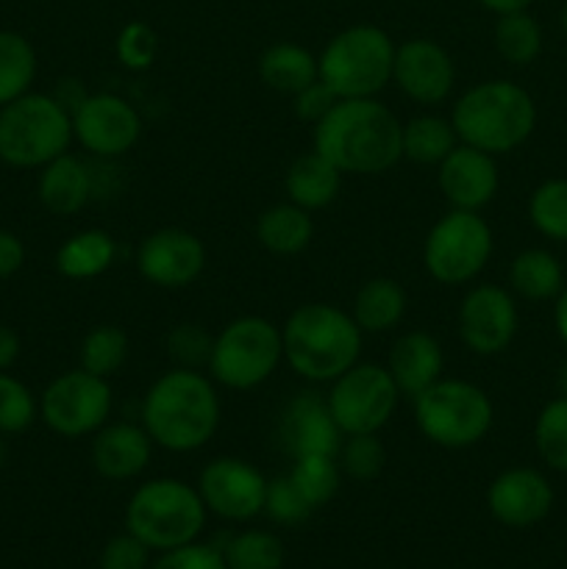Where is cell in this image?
<instances>
[{
    "label": "cell",
    "mask_w": 567,
    "mask_h": 569,
    "mask_svg": "<svg viewBox=\"0 0 567 569\" xmlns=\"http://www.w3.org/2000/svg\"><path fill=\"white\" fill-rule=\"evenodd\" d=\"M400 128L381 100L342 98L315 126V150L342 176H381L404 159Z\"/></svg>",
    "instance_id": "6da1fadb"
},
{
    "label": "cell",
    "mask_w": 567,
    "mask_h": 569,
    "mask_svg": "<svg viewBox=\"0 0 567 569\" xmlns=\"http://www.w3.org/2000/svg\"><path fill=\"white\" fill-rule=\"evenodd\" d=\"M139 422L156 448L170 453H195L215 439L220 428V395L203 370L161 372L145 392Z\"/></svg>",
    "instance_id": "7a4b0ae2"
},
{
    "label": "cell",
    "mask_w": 567,
    "mask_h": 569,
    "mask_svg": "<svg viewBox=\"0 0 567 569\" xmlns=\"http://www.w3.org/2000/svg\"><path fill=\"white\" fill-rule=\"evenodd\" d=\"M284 361L309 383H331L359 361L365 333L354 315L334 303H304L281 326Z\"/></svg>",
    "instance_id": "3957f363"
},
{
    "label": "cell",
    "mask_w": 567,
    "mask_h": 569,
    "mask_svg": "<svg viewBox=\"0 0 567 569\" xmlns=\"http://www.w3.org/2000/svg\"><path fill=\"white\" fill-rule=\"evenodd\" d=\"M450 122L461 144L498 159L531 137L537 128V103L520 83L493 78L465 89L456 98Z\"/></svg>",
    "instance_id": "277c9868"
},
{
    "label": "cell",
    "mask_w": 567,
    "mask_h": 569,
    "mask_svg": "<svg viewBox=\"0 0 567 569\" xmlns=\"http://www.w3.org/2000/svg\"><path fill=\"white\" fill-rule=\"evenodd\" d=\"M203 498L181 478H150L139 483L126 506V531L153 553L195 542L206 528Z\"/></svg>",
    "instance_id": "5b68a950"
},
{
    "label": "cell",
    "mask_w": 567,
    "mask_h": 569,
    "mask_svg": "<svg viewBox=\"0 0 567 569\" xmlns=\"http://www.w3.org/2000/svg\"><path fill=\"white\" fill-rule=\"evenodd\" d=\"M72 117L53 94L26 92L0 109V161L39 170L70 150Z\"/></svg>",
    "instance_id": "8992f818"
},
{
    "label": "cell",
    "mask_w": 567,
    "mask_h": 569,
    "mask_svg": "<svg viewBox=\"0 0 567 569\" xmlns=\"http://www.w3.org/2000/svg\"><path fill=\"white\" fill-rule=\"evenodd\" d=\"M395 42L378 26H350L328 39L317 56L320 81L342 98H376L392 83Z\"/></svg>",
    "instance_id": "52a82bcc"
},
{
    "label": "cell",
    "mask_w": 567,
    "mask_h": 569,
    "mask_svg": "<svg viewBox=\"0 0 567 569\" xmlns=\"http://www.w3.org/2000/svg\"><path fill=\"white\" fill-rule=\"evenodd\" d=\"M415 426L431 445L445 450H467L484 442L495 422V406L478 383L465 378H439L417 395Z\"/></svg>",
    "instance_id": "ba28073f"
},
{
    "label": "cell",
    "mask_w": 567,
    "mask_h": 569,
    "mask_svg": "<svg viewBox=\"0 0 567 569\" xmlns=\"http://www.w3.org/2000/svg\"><path fill=\"white\" fill-rule=\"evenodd\" d=\"M281 361V328L267 317L245 315L220 328L206 372L217 387L250 392L270 381Z\"/></svg>",
    "instance_id": "9c48e42d"
},
{
    "label": "cell",
    "mask_w": 567,
    "mask_h": 569,
    "mask_svg": "<svg viewBox=\"0 0 567 569\" xmlns=\"http://www.w3.org/2000/svg\"><path fill=\"white\" fill-rule=\"evenodd\" d=\"M493 250V228L481 211L450 209L422 239V267L439 287H465L481 276Z\"/></svg>",
    "instance_id": "30bf717a"
},
{
    "label": "cell",
    "mask_w": 567,
    "mask_h": 569,
    "mask_svg": "<svg viewBox=\"0 0 567 569\" xmlns=\"http://www.w3.org/2000/svg\"><path fill=\"white\" fill-rule=\"evenodd\" d=\"M400 392L384 365L356 361L350 370L334 378L326 395L328 411L345 437L378 433L398 409Z\"/></svg>",
    "instance_id": "8fae6325"
},
{
    "label": "cell",
    "mask_w": 567,
    "mask_h": 569,
    "mask_svg": "<svg viewBox=\"0 0 567 569\" xmlns=\"http://www.w3.org/2000/svg\"><path fill=\"white\" fill-rule=\"evenodd\" d=\"M115 409V392L106 378L87 370H67L56 376L39 395V417L64 439H83L98 433Z\"/></svg>",
    "instance_id": "7c38bea8"
},
{
    "label": "cell",
    "mask_w": 567,
    "mask_h": 569,
    "mask_svg": "<svg viewBox=\"0 0 567 569\" xmlns=\"http://www.w3.org/2000/svg\"><path fill=\"white\" fill-rule=\"evenodd\" d=\"M72 139L89 156L115 161L133 150L142 137V117L137 106L115 92H92L70 111Z\"/></svg>",
    "instance_id": "4fadbf2b"
},
{
    "label": "cell",
    "mask_w": 567,
    "mask_h": 569,
    "mask_svg": "<svg viewBox=\"0 0 567 569\" xmlns=\"http://www.w3.org/2000/svg\"><path fill=\"white\" fill-rule=\"evenodd\" d=\"M517 328L520 311L511 289L500 283H476L467 289L456 311V331L470 353L484 359L500 356L515 342Z\"/></svg>",
    "instance_id": "5bb4252c"
},
{
    "label": "cell",
    "mask_w": 567,
    "mask_h": 569,
    "mask_svg": "<svg viewBox=\"0 0 567 569\" xmlns=\"http://www.w3.org/2000/svg\"><path fill=\"white\" fill-rule=\"evenodd\" d=\"M198 492L209 515L226 522H250L265 515L267 478L239 456H217L200 470Z\"/></svg>",
    "instance_id": "9a60e30c"
},
{
    "label": "cell",
    "mask_w": 567,
    "mask_h": 569,
    "mask_svg": "<svg viewBox=\"0 0 567 569\" xmlns=\"http://www.w3.org/2000/svg\"><path fill=\"white\" fill-rule=\"evenodd\" d=\"M203 270L206 244L187 228H159L137 248V272L156 289H187Z\"/></svg>",
    "instance_id": "2e32d148"
},
{
    "label": "cell",
    "mask_w": 567,
    "mask_h": 569,
    "mask_svg": "<svg viewBox=\"0 0 567 569\" xmlns=\"http://www.w3.org/2000/svg\"><path fill=\"white\" fill-rule=\"evenodd\" d=\"M392 83L417 106L445 103L456 87L454 56L434 39H406L395 48Z\"/></svg>",
    "instance_id": "e0dca14e"
},
{
    "label": "cell",
    "mask_w": 567,
    "mask_h": 569,
    "mask_svg": "<svg viewBox=\"0 0 567 569\" xmlns=\"http://www.w3.org/2000/svg\"><path fill=\"white\" fill-rule=\"evenodd\" d=\"M487 509L506 528H534L554 509V487L534 467H509L487 487Z\"/></svg>",
    "instance_id": "ac0fdd59"
},
{
    "label": "cell",
    "mask_w": 567,
    "mask_h": 569,
    "mask_svg": "<svg viewBox=\"0 0 567 569\" xmlns=\"http://www.w3.org/2000/svg\"><path fill=\"white\" fill-rule=\"evenodd\" d=\"M437 183L450 209L481 211L498 194L500 172L495 156L459 142L437 164Z\"/></svg>",
    "instance_id": "d6986e66"
},
{
    "label": "cell",
    "mask_w": 567,
    "mask_h": 569,
    "mask_svg": "<svg viewBox=\"0 0 567 569\" xmlns=\"http://www.w3.org/2000/svg\"><path fill=\"white\" fill-rule=\"evenodd\" d=\"M278 437L281 448L298 459V456H337L345 433L328 411L326 395L298 392L284 409Z\"/></svg>",
    "instance_id": "ffe728a7"
},
{
    "label": "cell",
    "mask_w": 567,
    "mask_h": 569,
    "mask_svg": "<svg viewBox=\"0 0 567 569\" xmlns=\"http://www.w3.org/2000/svg\"><path fill=\"white\" fill-rule=\"evenodd\" d=\"M153 439L142 428V422H106L98 433H92V467L103 481H133L142 476L153 456Z\"/></svg>",
    "instance_id": "44dd1931"
},
{
    "label": "cell",
    "mask_w": 567,
    "mask_h": 569,
    "mask_svg": "<svg viewBox=\"0 0 567 569\" xmlns=\"http://www.w3.org/2000/svg\"><path fill=\"white\" fill-rule=\"evenodd\" d=\"M384 367L392 376L400 398L415 400L417 395L426 392L431 383H437L442 378V345L428 331H406L392 342L387 365Z\"/></svg>",
    "instance_id": "7402d4cb"
},
{
    "label": "cell",
    "mask_w": 567,
    "mask_h": 569,
    "mask_svg": "<svg viewBox=\"0 0 567 569\" xmlns=\"http://www.w3.org/2000/svg\"><path fill=\"white\" fill-rule=\"evenodd\" d=\"M37 198L56 217H72L83 211V206L94 198V172L89 161L67 150L59 159L39 167Z\"/></svg>",
    "instance_id": "603a6c76"
},
{
    "label": "cell",
    "mask_w": 567,
    "mask_h": 569,
    "mask_svg": "<svg viewBox=\"0 0 567 569\" xmlns=\"http://www.w3.org/2000/svg\"><path fill=\"white\" fill-rule=\"evenodd\" d=\"M339 189H342V172L315 148L292 159V164L284 172L287 200L306 211L328 209L339 198Z\"/></svg>",
    "instance_id": "cb8c5ba5"
},
{
    "label": "cell",
    "mask_w": 567,
    "mask_h": 569,
    "mask_svg": "<svg viewBox=\"0 0 567 569\" xmlns=\"http://www.w3.org/2000/svg\"><path fill=\"white\" fill-rule=\"evenodd\" d=\"M117 261V239L100 228H83L61 242L56 250V270L67 281H92L111 270Z\"/></svg>",
    "instance_id": "d4e9b609"
},
{
    "label": "cell",
    "mask_w": 567,
    "mask_h": 569,
    "mask_svg": "<svg viewBox=\"0 0 567 569\" xmlns=\"http://www.w3.org/2000/svg\"><path fill=\"white\" fill-rule=\"evenodd\" d=\"M406 309H409L406 289L395 278L378 276L361 283L354 306H350V315L361 333H387L404 322Z\"/></svg>",
    "instance_id": "484cf974"
},
{
    "label": "cell",
    "mask_w": 567,
    "mask_h": 569,
    "mask_svg": "<svg viewBox=\"0 0 567 569\" xmlns=\"http://www.w3.org/2000/svg\"><path fill=\"white\" fill-rule=\"evenodd\" d=\"M315 237L311 211L295 203H276L265 209L256 220V239L261 248L272 256H298L304 253Z\"/></svg>",
    "instance_id": "4316f807"
},
{
    "label": "cell",
    "mask_w": 567,
    "mask_h": 569,
    "mask_svg": "<svg viewBox=\"0 0 567 569\" xmlns=\"http://www.w3.org/2000/svg\"><path fill=\"white\" fill-rule=\"evenodd\" d=\"M259 78L278 94H298L317 78V56L298 42H276L259 56Z\"/></svg>",
    "instance_id": "83f0119b"
},
{
    "label": "cell",
    "mask_w": 567,
    "mask_h": 569,
    "mask_svg": "<svg viewBox=\"0 0 567 569\" xmlns=\"http://www.w3.org/2000/svg\"><path fill=\"white\" fill-rule=\"evenodd\" d=\"M565 283V270L550 250H520L509 264L511 295H520L523 300H531V303L556 300Z\"/></svg>",
    "instance_id": "f1b7e54d"
},
{
    "label": "cell",
    "mask_w": 567,
    "mask_h": 569,
    "mask_svg": "<svg viewBox=\"0 0 567 569\" xmlns=\"http://www.w3.org/2000/svg\"><path fill=\"white\" fill-rule=\"evenodd\" d=\"M459 144L450 117L417 114L400 128V150L406 161L422 167H437Z\"/></svg>",
    "instance_id": "f546056e"
},
{
    "label": "cell",
    "mask_w": 567,
    "mask_h": 569,
    "mask_svg": "<svg viewBox=\"0 0 567 569\" xmlns=\"http://www.w3.org/2000/svg\"><path fill=\"white\" fill-rule=\"evenodd\" d=\"M37 78V50L22 33L0 31V109L31 92Z\"/></svg>",
    "instance_id": "4dcf8cb0"
},
{
    "label": "cell",
    "mask_w": 567,
    "mask_h": 569,
    "mask_svg": "<svg viewBox=\"0 0 567 569\" xmlns=\"http://www.w3.org/2000/svg\"><path fill=\"white\" fill-rule=\"evenodd\" d=\"M493 42L500 59L515 67H526L543 53V28L528 14V9L509 11V14H500L498 22H495Z\"/></svg>",
    "instance_id": "1f68e13d"
},
{
    "label": "cell",
    "mask_w": 567,
    "mask_h": 569,
    "mask_svg": "<svg viewBox=\"0 0 567 569\" xmlns=\"http://www.w3.org/2000/svg\"><path fill=\"white\" fill-rule=\"evenodd\" d=\"M220 550L226 556L228 569H281L287 561L281 539L261 528L231 533Z\"/></svg>",
    "instance_id": "d6a6232c"
},
{
    "label": "cell",
    "mask_w": 567,
    "mask_h": 569,
    "mask_svg": "<svg viewBox=\"0 0 567 569\" xmlns=\"http://www.w3.org/2000/svg\"><path fill=\"white\" fill-rule=\"evenodd\" d=\"M342 478L337 456H298L292 459V470H289V481L295 483V489L304 495L311 509L331 503L342 487Z\"/></svg>",
    "instance_id": "836d02e7"
},
{
    "label": "cell",
    "mask_w": 567,
    "mask_h": 569,
    "mask_svg": "<svg viewBox=\"0 0 567 569\" xmlns=\"http://www.w3.org/2000/svg\"><path fill=\"white\" fill-rule=\"evenodd\" d=\"M128 348H131V342L120 326H94L81 339V350H78L81 370L109 381L128 361Z\"/></svg>",
    "instance_id": "e575fe53"
},
{
    "label": "cell",
    "mask_w": 567,
    "mask_h": 569,
    "mask_svg": "<svg viewBox=\"0 0 567 569\" xmlns=\"http://www.w3.org/2000/svg\"><path fill=\"white\" fill-rule=\"evenodd\" d=\"M534 448L550 470L567 472V398H561V395L548 400L537 415Z\"/></svg>",
    "instance_id": "d590c367"
},
{
    "label": "cell",
    "mask_w": 567,
    "mask_h": 569,
    "mask_svg": "<svg viewBox=\"0 0 567 569\" xmlns=\"http://www.w3.org/2000/svg\"><path fill=\"white\" fill-rule=\"evenodd\" d=\"M528 220L543 237L567 242V178L539 183L528 198Z\"/></svg>",
    "instance_id": "8d00e7d4"
},
{
    "label": "cell",
    "mask_w": 567,
    "mask_h": 569,
    "mask_svg": "<svg viewBox=\"0 0 567 569\" xmlns=\"http://www.w3.org/2000/svg\"><path fill=\"white\" fill-rule=\"evenodd\" d=\"M337 461L342 476L359 483L376 481L387 467V448L378 439V433H354V437L342 439Z\"/></svg>",
    "instance_id": "74e56055"
},
{
    "label": "cell",
    "mask_w": 567,
    "mask_h": 569,
    "mask_svg": "<svg viewBox=\"0 0 567 569\" xmlns=\"http://www.w3.org/2000/svg\"><path fill=\"white\" fill-rule=\"evenodd\" d=\"M39 400L20 378L0 372V433H22L37 422Z\"/></svg>",
    "instance_id": "f35d334b"
},
{
    "label": "cell",
    "mask_w": 567,
    "mask_h": 569,
    "mask_svg": "<svg viewBox=\"0 0 567 569\" xmlns=\"http://www.w3.org/2000/svg\"><path fill=\"white\" fill-rule=\"evenodd\" d=\"M211 345H215V337L198 322H178L167 333V356L172 359V367H183V370L206 372Z\"/></svg>",
    "instance_id": "ab89813d"
},
{
    "label": "cell",
    "mask_w": 567,
    "mask_h": 569,
    "mask_svg": "<svg viewBox=\"0 0 567 569\" xmlns=\"http://www.w3.org/2000/svg\"><path fill=\"white\" fill-rule=\"evenodd\" d=\"M117 61L131 72H145L153 67L156 56H159V37L153 28L142 20H133L120 28L115 42Z\"/></svg>",
    "instance_id": "60d3db41"
},
{
    "label": "cell",
    "mask_w": 567,
    "mask_h": 569,
    "mask_svg": "<svg viewBox=\"0 0 567 569\" xmlns=\"http://www.w3.org/2000/svg\"><path fill=\"white\" fill-rule=\"evenodd\" d=\"M311 506L306 503L304 495L295 489V483L289 481V476H278L272 481H267V495H265V515L270 517L276 526L295 528L300 522H306L311 517Z\"/></svg>",
    "instance_id": "b9f144b4"
},
{
    "label": "cell",
    "mask_w": 567,
    "mask_h": 569,
    "mask_svg": "<svg viewBox=\"0 0 567 569\" xmlns=\"http://www.w3.org/2000/svg\"><path fill=\"white\" fill-rule=\"evenodd\" d=\"M148 569H228L226 556L217 545L189 542L181 548H172L159 553V559L150 561Z\"/></svg>",
    "instance_id": "7bdbcfd3"
},
{
    "label": "cell",
    "mask_w": 567,
    "mask_h": 569,
    "mask_svg": "<svg viewBox=\"0 0 567 569\" xmlns=\"http://www.w3.org/2000/svg\"><path fill=\"white\" fill-rule=\"evenodd\" d=\"M150 553H153V550H150L148 545L139 542L133 533L122 531L103 545L98 567L100 569H148Z\"/></svg>",
    "instance_id": "ee69618b"
},
{
    "label": "cell",
    "mask_w": 567,
    "mask_h": 569,
    "mask_svg": "<svg viewBox=\"0 0 567 569\" xmlns=\"http://www.w3.org/2000/svg\"><path fill=\"white\" fill-rule=\"evenodd\" d=\"M337 94L331 92V89L326 87V83L317 78L315 83H309L306 89H300L298 94H292V109H295V117H298L300 122H309L311 128L317 126V122L322 120V117L331 111V106L337 103Z\"/></svg>",
    "instance_id": "f6af8a7d"
},
{
    "label": "cell",
    "mask_w": 567,
    "mask_h": 569,
    "mask_svg": "<svg viewBox=\"0 0 567 569\" xmlns=\"http://www.w3.org/2000/svg\"><path fill=\"white\" fill-rule=\"evenodd\" d=\"M26 264V244L17 233L0 228V281L17 276Z\"/></svg>",
    "instance_id": "bcb514c9"
},
{
    "label": "cell",
    "mask_w": 567,
    "mask_h": 569,
    "mask_svg": "<svg viewBox=\"0 0 567 569\" xmlns=\"http://www.w3.org/2000/svg\"><path fill=\"white\" fill-rule=\"evenodd\" d=\"M20 337H17L14 328L0 326V372H9L14 367V361L20 359Z\"/></svg>",
    "instance_id": "7dc6e473"
},
{
    "label": "cell",
    "mask_w": 567,
    "mask_h": 569,
    "mask_svg": "<svg viewBox=\"0 0 567 569\" xmlns=\"http://www.w3.org/2000/svg\"><path fill=\"white\" fill-rule=\"evenodd\" d=\"M87 94L89 92L83 89L81 81H76V78H64V81H59V89L53 92V98L59 100L67 111H72L83 98H87Z\"/></svg>",
    "instance_id": "c3c4849f"
},
{
    "label": "cell",
    "mask_w": 567,
    "mask_h": 569,
    "mask_svg": "<svg viewBox=\"0 0 567 569\" xmlns=\"http://www.w3.org/2000/svg\"><path fill=\"white\" fill-rule=\"evenodd\" d=\"M476 3L500 17V14H509V11H526L534 0H476Z\"/></svg>",
    "instance_id": "681fc988"
},
{
    "label": "cell",
    "mask_w": 567,
    "mask_h": 569,
    "mask_svg": "<svg viewBox=\"0 0 567 569\" xmlns=\"http://www.w3.org/2000/svg\"><path fill=\"white\" fill-rule=\"evenodd\" d=\"M554 326H556V333H559L561 342L567 345V283L565 289L559 292V298L554 300Z\"/></svg>",
    "instance_id": "f907efd6"
},
{
    "label": "cell",
    "mask_w": 567,
    "mask_h": 569,
    "mask_svg": "<svg viewBox=\"0 0 567 569\" xmlns=\"http://www.w3.org/2000/svg\"><path fill=\"white\" fill-rule=\"evenodd\" d=\"M556 387H559V395H561V398H567V359L561 361L559 376H556Z\"/></svg>",
    "instance_id": "816d5d0a"
},
{
    "label": "cell",
    "mask_w": 567,
    "mask_h": 569,
    "mask_svg": "<svg viewBox=\"0 0 567 569\" xmlns=\"http://www.w3.org/2000/svg\"><path fill=\"white\" fill-rule=\"evenodd\" d=\"M561 28H565L567 33V0H565V9H561Z\"/></svg>",
    "instance_id": "f5cc1de1"
}]
</instances>
